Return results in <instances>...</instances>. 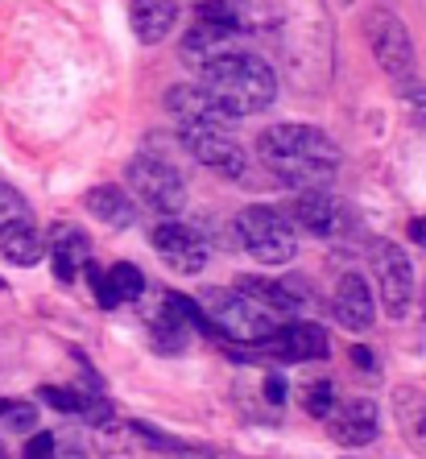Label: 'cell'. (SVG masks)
Listing matches in <instances>:
<instances>
[{
  "mask_svg": "<svg viewBox=\"0 0 426 459\" xmlns=\"http://www.w3.org/2000/svg\"><path fill=\"white\" fill-rule=\"evenodd\" d=\"M389 406H394V422L402 430V438L426 459V394L418 385H397Z\"/></svg>",
  "mask_w": 426,
  "mask_h": 459,
  "instance_id": "obj_16",
  "label": "cell"
},
{
  "mask_svg": "<svg viewBox=\"0 0 426 459\" xmlns=\"http://www.w3.org/2000/svg\"><path fill=\"white\" fill-rule=\"evenodd\" d=\"M290 220L315 236H335L343 228V207L335 195L319 191V186H307V191H299V199L290 204Z\"/></svg>",
  "mask_w": 426,
  "mask_h": 459,
  "instance_id": "obj_13",
  "label": "cell"
},
{
  "mask_svg": "<svg viewBox=\"0 0 426 459\" xmlns=\"http://www.w3.org/2000/svg\"><path fill=\"white\" fill-rule=\"evenodd\" d=\"M402 96H405V108H410V117H414V125L426 133V83H402Z\"/></svg>",
  "mask_w": 426,
  "mask_h": 459,
  "instance_id": "obj_26",
  "label": "cell"
},
{
  "mask_svg": "<svg viewBox=\"0 0 426 459\" xmlns=\"http://www.w3.org/2000/svg\"><path fill=\"white\" fill-rule=\"evenodd\" d=\"M203 315L212 323L215 335H228V340H245V343H265L269 335L282 327V319H274L265 307H256L248 294L240 290H203Z\"/></svg>",
  "mask_w": 426,
  "mask_h": 459,
  "instance_id": "obj_3",
  "label": "cell"
},
{
  "mask_svg": "<svg viewBox=\"0 0 426 459\" xmlns=\"http://www.w3.org/2000/svg\"><path fill=\"white\" fill-rule=\"evenodd\" d=\"M83 269H87V281H91V290H96L100 307H104V310H112V307H117V299H112V290H108V273L96 265V261H91V256H87V261H83Z\"/></svg>",
  "mask_w": 426,
  "mask_h": 459,
  "instance_id": "obj_27",
  "label": "cell"
},
{
  "mask_svg": "<svg viewBox=\"0 0 426 459\" xmlns=\"http://www.w3.org/2000/svg\"><path fill=\"white\" fill-rule=\"evenodd\" d=\"M38 397H42L46 406L63 410V414H79V389H66V385H42Z\"/></svg>",
  "mask_w": 426,
  "mask_h": 459,
  "instance_id": "obj_24",
  "label": "cell"
},
{
  "mask_svg": "<svg viewBox=\"0 0 426 459\" xmlns=\"http://www.w3.org/2000/svg\"><path fill=\"white\" fill-rule=\"evenodd\" d=\"M54 435L50 430H38V435H30V443H25V459H50L54 455Z\"/></svg>",
  "mask_w": 426,
  "mask_h": 459,
  "instance_id": "obj_28",
  "label": "cell"
},
{
  "mask_svg": "<svg viewBox=\"0 0 426 459\" xmlns=\"http://www.w3.org/2000/svg\"><path fill=\"white\" fill-rule=\"evenodd\" d=\"M236 25H215V22H195V30L182 38V58L191 66H207V63H215V58H224V54H232V50H240L236 46Z\"/></svg>",
  "mask_w": 426,
  "mask_h": 459,
  "instance_id": "obj_15",
  "label": "cell"
},
{
  "mask_svg": "<svg viewBox=\"0 0 426 459\" xmlns=\"http://www.w3.org/2000/svg\"><path fill=\"white\" fill-rule=\"evenodd\" d=\"M236 290H240V294H248L256 307H265L274 319H290V315L299 310V299H294V294H290L282 281H269V278H240V281H236Z\"/></svg>",
  "mask_w": 426,
  "mask_h": 459,
  "instance_id": "obj_22",
  "label": "cell"
},
{
  "mask_svg": "<svg viewBox=\"0 0 426 459\" xmlns=\"http://www.w3.org/2000/svg\"><path fill=\"white\" fill-rule=\"evenodd\" d=\"M166 112H170L178 125H195V128H220V133H228V125H232V117H228L224 108L195 83L170 87V91H166Z\"/></svg>",
  "mask_w": 426,
  "mask_h": 459,
  "instance_id": "obj_11",
  "label": "cell"
},
{
  "mask_svg": "<svg viewBox=\"0 0 426 459\" xmlns=\"http://www.w3.org/2000/svg\"><path fill=\"white\" fill-rule=\"evenodd\" d=\"M364 38H369V50H373L377 66L397 87L414 79V42H410V30L397 22V13L369 9L364 13Z\"/></svg>",
  "mask_w": 426,
  "mask_h": 459,
  "instance_id": "obj_5",
  "label": "cell"
},
{
  "mask_svg": "<svg viewBox=\"0 0 426 459\" xmlns=\"http://www.w3.org/2000/svg\"><path fill=\"white\" fill-rule=\"evenodd\" d=\"M199 87L215 104L224 108L232 120L265 112L277 100V79L265 66V58H256L248 50H232L224 58H215L199 71Z\"/></svg>",
  "mask_w": 426,
  "mask_h": 459,
  "instance_id": "obj_2",
  "label": "cell"
},
{
  "mask_svg": "<svg viewBox=\"0 0 426 459\" xmlns=\"http://www.w3.org/2000/svg\"><path fill=\"white\" fill-rule=\"evenodd\" d=\"M0 253H4V261H13V265H38L46 253L42 245V232L25 220V215H17V220H4L0 224Z\"/></svg>",
  "mask_w": 426,
  "mask_h": 459,
  "instance_id": "obj_20",
  "label": "cell"
},
{
  "mask_svg": "<svg viewBox=\"0 0 426 459\" xmlns=\"http://www.w3.org/2000/svg\"><path fill=\"white\" fill-rule=\"evenodd\" d=\"M256 153L294 186H319L340 166V145L315 125H274L256 137Z\"/></svg>",
  "mask_w": 426,
  "mask_h": 459,
  "instance_id": "obj_1",
  "label": "cell"
},
{
  "mask_svg": "<svg viewBox=\"0 0 426 459\" xmlns=\"http://www.w3.org/2000/svg\"><path fill=\"white\" fill-rule=\"evenodd\" d=\"M348 356H352V364H356L361 373H373V352H369V348H361V343H356Z\"/></svg>",
  "mask_w": 426,
  "mask_h": 459,
  "instance_id": "obj_31",
  "label": "cell"
},
{
  "mask_svg": "<svg viewBox=\"0 0 426 459\" xmlns=\"http://www.w3.org/2000/svg\"><path fill=\"white\" fill-rule=\"evenodd\" d=\"M410 240L426 248V215H422V220H410Z\"/></svg>",
  "mask_w": 426,
  "mask_h": 459,
  "instance_id": "obj_32",
  "label": "cell"
},
{
  "mask_svg": "<svg viewBox=\"0 0 426 459\" xmlns=\"http://www.w3.org/2000/svg\"><path fill=\"white\" fill-rule=\"evenodd\" d=\"M9 422L17 430H33V422H38V410L33 406H22V402H13L9 406Z\"/></svg>",
  "mask_w": 426,
  "mask_h": 459,
  "instance_id": "obj_30",
  "label": "cell"
},
{
  "mask_svg": "<svg viewBox=\"0 0 426 459\" xmlns=\"http://www.w3.org/2000/svg\"><path fill=\"white\" fill-rule=\"evenodd\" d=\"M373 273H377V294H381V307L389 319H405L414 310V265L410 256L394 245V240H377L373 245Z\"/></svg>",
  "mask_w": 426,
  "mask_h": 459,
  "instance_id": "obj_7",
  "label": "cell"
},
{
  "mask_svg": "<svg viewBox=\"0 0 426 459\" xmlns=\"http://www.w3.org/2000/svg\"><path fill=\"white\" fill-rule=\"evenodd\" d=\"M331 410H335V385H331V381H315L307 389V414L327 418Z\"/></svg>",
  "mask_w": 426,
  "mask_h": 459,
  "instance_id": "obj_25",
  "label": "cell"
},
{
  "mask_svg": "<svg viewBox=\"0 0 426 459\" xmlns=\"http://www.w3.org/2000/svg\"><path fill=\"white\" fill-rule=\"evenodd\" d=\"M327 430L340 447H369L381 430V418H377V402L369 397H348V402H335L327 418Z\"/></svg>",
  "mask_w": 426,
  "mask_h": 459,
  "instance_id": "obj_9",
  "label": "cell"
},
{
  "mask_svg": "<svg viewBox=\"0 0 426 459\" xmlns=\"http://www.w3.org/2000/svg\"><path fill=\"white\" fill-rule=\"evenodd\" d=\"M150 245L158 248L161 256H166V265H174L178 273H199L203 265H207V240H203V232H195V228L187 224H158L150 232Z\"/></svg>",
  "mask_w": 426,
  "mask_h": 459,
  "instance_id": "obj_10",
  "label": "cell"
},
{
  "mask_svg": "<svg viewBox=\"0 0 426 459\" xmlns=\"http://www.w3.org/2000/svg\"><path fill=\"white\" fill-rule=\"evenodd\" d=\"M178 459H191V455H178Z\"/></svg>",
  "mask_w": 426,
  "mask_h": 459,
  "instance_id": "obj_35",
  "label": "cell"
},
{
  "mask_svg": "<svg viewBox=\"0 0 426 459\" xmlns=\"http://www.w3.org/2000/svg\"><path fill=\"white\" fill-rule=\"evenodd\" d=\"M240 228V248H245L253 261L261 265H286L294 261L299 253V236H294V224L277 207H265V204H253L240 212L236 220Z\"/></svg>",
  "mask_w": 426,
  "mask_h": 459,
  "instance_id": "obj_4",
  "label": "cell"
},
{
  "mask_svg": "<svg viewBox=\"0 0 426 459\" xmlns=\"http://www.w3.org/2000/svg\"><path fill=\"white\" fill-rule=\"evenodd\" d=\"M0 459H9V451H4V443H0Z\"/></svg>",
  "mask_w": 426,
  "mask_h": 459,
  "instance_id": "obj_34",
  "label": "cell"
},
{
  "mask_svg": "<svg viewBox=\"0 0 426 459\" xmlns=\"http://www.w3.org/2000/svg\"><path fill=\"white\" fill-rule=\"evenodd\" d=\"M50 459H87V451H79V447H54Z\"/></svg>",
  "mask_w": 426,
  "mask_h": 459,
  "instance_id": "obj_33",
  "label": "cell"
},
{
  "mask_svg": "<svg viewBox=\"0 0 426 459\" xmlns=\"http://www.w3.org/2000/svg\"><path fill=\"white\" fill-rule=\"evenodd\" d=\"M286 397H290L286 377H282V373H269L265 377V402H269V406H286Z\"/></svg>",
  "mask_w": 426,
  "mask_h": 459,
  "instance_id": "obj_29",
  "label": "cell"
},
{
  "mask_svg": "<svg viewBox=\"0 0 426 459\" xmlns=\"http://www.w3.org/2000/svg\"><path fill=\"white\" fill-rule=\"evenodd\" d=\"M265 348L282 360H323L331 352L327 332L319 323H286L265 340Z\"/></svg>",
  "mask_w": 426,
  "mask_h": 459,
  "instance_id": "obj_14",
  "label": "cell"
},
{
  "mask_svg": "<svg viewBox=\"0 0 426 459\" xmlns=\"http://www.w3.org/2000/svg\"><path fill=\"white\" fill-rule=\"evenodd\" d=\"M108 290H112V299L120 302H133L141 299V290H145V278H141V269L133 261H117V265L108 269Z\"/></svg>",
  "mask_w": 426,
  "mask_h": 459,
  "instance_id": "obj_23",
  "label": "cell"
},
{
  "mask_svg": "<svg viewBox=\"0 0 426 459\" xmlns=\"http://www.w3.org/2000/svg\"><path fill=\"white\" fill-rule=\"evenodd\" d=\"M331 307H335V319H340L348 332H369L377 319V299L361 273H343V278L335 281Z\"/></svg>",
  "mask_w": 426,
  "mask_h": 459,
  "instance_id": "obj_12",
  "label": "cell"
},
{
  "mask_svg": "<svg viewBox=\"0 0 426 459\" xmlns=\"http://www.w3.org/2000/svg\"><path fill=\"white\" fill-rule=\"evenodd\" d=\"M87 256H91V240H87V232H79V228H71V224L54 228V236H50L54 278H58V281H75V273L83 269Z\"/></svg>",
  "mask_w": 426,
  "mask_h": 459,
  "instance_id": "obj_19",
  "label": "cell"
},
{
  "mask_svg": "<svg viewBox=\"0 0 426 459\" xmlns=\"http://www.w3.org/2000/svg\"><path fill=\"white\" fill-rule=\"evenodd\" d=\"M182 145L191 153L199 166H207L212 174L228 182H240L248 178V153L236 145L228 133L220 128H195V125H182Z\"/></svg>",
  "mask_w": 426,
  "mask_h": 459,
  "instance_id": "obj_8",
  "label": "cell"
},
{
  "mask_svg": "<svg viewBox=\"0 0 426 459\" xmlns=\"http://www.w3.org/2000/svg\"><path fill=\"white\" fill-rule=\"evenodd\" d=\"M128 22H133L137 42L158 46L161 38H166V33L178 25V4H174V0H133Z\"/></svg>",
  "mask_w": 426,
  "mask_h": 459,
  "instance_id": "obj_18",
  "label": "cell"
},
{
  "mask_svg": "<svg viewBox=\"0 0 426 459\" xmlns=\"http://www.w3.org/2000/svg\"><path fill=\"white\" fill-rule=\"evenodd\" d=\"M83 207L108 228H133L137 224V204L128 199V191L117 186V182H100V186H91L87 199H83Z\"/></svg>",
  "mask_w": 426,
  "mask_h": 459,
  "instance_id": "obj_17",
  "label": "cell"
},
{
  "mask_svg": "<svg viewBox=\"0 0 426 459\" xmlns=\"http://www.w3.org/2000/svg\"><path fill=\"white\" fill-rule=\"evenodd\" d=\"M128 191L161 215H178L187 207V178L178 174V166H170L166 158H150V153L128 161Z\"/></svg>",
  "mask_w": 426,
  "mask_h": 459,
  "instance_id": "obj_6",
  "label": "cell"
},
{
  "mask_svg": "<svg viewBox=\"0 0 426 459\" xmlns=\"http://www.w3.org/2000/svg\"><path fill=\"white\" fill-rule=\"evenodd\" d=\"M145 438L137 435L133 422L117 427V422H100L96 427V455L100 459H145Z\"/></svg>",
  "mask_w": 426,
  "mask_h": 459,
  "instance_id": "obj_21",
  "label": "cell"
}]
</instances>
